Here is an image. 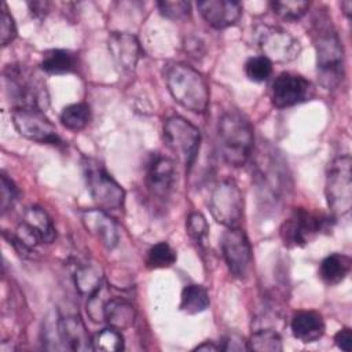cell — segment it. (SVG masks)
<instances>
[{"label": "cell", "mask_w": 352, "mask_h": 352, "mask_svg": "<svg viewBox=\"0 0 352 352\" xmlns=\"http://www.w3.org/2000/svg\"><path fill=\"white\" fill-rule=\"evenodd\" d=\"M81 223L88 234L96 238L104 248L114 249L120 241L116 221L102 209H88L80 214Z\"/></svg>", "instance_id": "e0dca14e"}, {"label": "cell", "mask_w": 352, "mask_h": 352, "mask_svg": "<svg viewBox=\"0 0 352 352\" xmlns=\"http://www.w3.org/2000/svg\"><path fill=\"white\" fill-rule=\"evenodd\" d=\"M197 7L206 23L214 29L230 28L242 15L241 3L232 0H205L198 1Z\"/></svg>", "instance_id": "ac0fdd59"}, {"label": "cell", "mask_w": 352, "mask_h": 352, "mask_svg": "<svg viewBox=\"0 0 352 352\" xmlns=\"http://www.w3.org/2000/svg\"><path fill=\"white\" fill-rule=\"evenodd\" d=\"M91 120V109L87 103H73L60 113V122L70 131L84 129Z\"/></svg>", "instance_id": "4316f807"}, {"label": "cell", "mask_w": 352, "mask_h": 352, "mask_svg": "<svg viewBox=\"0 0 352 352\" xmlns=\"http://www.w3.org/2000/svg\"><path fill=\"white\" fill-rule=\"evenodd\" d=\"M250 351L257 352H280L282 351V338L278 331L274 329H258L256 330L250 341H248Z\"/></svg>", "instance_id": "83f0119b"}, {"label": "cell", "mask_w": 352, "mask_h": 352, "mask_svg": "<svg viewBox=\"0 0 352 352\" xmlns=\"http://www.w3.org/2000/svg\"><path fill=\"white\" fill-rule=\"evenodd\" d=\"M270 7L275 15H278L280 19L287 22H294L301 19L308 8L309 3L302 0H276L271 1Z\"/></svg>", "instance_id": "f1b7e54d"}, {"label": "cell", "mask_w": 352, "mask_h": 352, "mask_svg": "<svg viewBox=\"0 0 352 352\" xmlns=\"http://www.w3.org/2000/svg\"><path fill=\"white\" fill-rule=\"evenodd\" d=\"M40 66L48 74H66L76 70L77 59L67 50H48L43 54Z\"/></svg>", "instance_id": "d4e9b609"}, {"label": "cell", "mask_w": 352, "mask_h": 352, "mask_svg": "<svg viewBox=\"0 0 352 352\" xmlns=\"http://www.w3.org/2000/svg\"><path fill=\"white\" fill-rule=\"evenodd\" d=\"M164 140L187 169H191L199 151L201 133L184 117H169L164 124Z\"/></svg>", "instance_id": "9c48e42d"}, {"label": "cell", "mask_w": 352, "mask_h": 352, "mask_svg": "<svg viewBox=\"0 0 352 352\" xmlns=\"http://www.w3.org/2000/svg\"><path fill=\"white\" fill-rule=\"evenodd\" d=\"M12 124L21 136L36 143L54 146L62 143L54 124L40 109H14Z\"/></svg>", "instance_id": "4fadbf2b"}, {"label": "cell", "mask_w": 352, "mask_h": 352, "mask_svg": "<svg viewBox=\"0 0 352 352\" xmlns=\"http://www.w3.org/2000/svg\"><path fill=\"white\" fill-rule=\"evenodd\" d=\"M351 271V258L341 253H331L324 257L319 265L320 279L329 285H338Z\"/></svg>", "instance_id": "7402d4cb"}, {"label": "cell", "mask_w": 352, "mask_h": 352, "mask_svg": "<svg viewBox=\"0 0 352 352\" xmlns=\"http://www.w3.org/2000/svg\"><path fill=\"white\" fill-rule=\"evenodd\" d=\"M28 7L36 18H43L50 8V3L48 1H30V3H28Z\"/></svg>", "instance_id": "ab89813d"}, {"label": "cell", "mask_w": 352, "mask_h": 352, "mask_svg": "<svg viewBox=\"0 0 352 352\" xmlns=\"http://www.w3.org/2000/svg\"><path fill=\"white\" fill-rule=\"evenodd\" d=\"M110 298H111L110 290L104 283L94 294L88 297L87 312L94 322L104 320V307Z\"/></svg>", "instance_id": "d6a6232c"}, {"label": "cell", "mask_w": 352, "mask_h": 352, "mask_svg": "<svg viewBox=\"0 0 352 352\" xmlns=\"http://www.w3.org/2000/svg\"><path fill=\"white\" fill-rule=\"evenodd\" d=\"M176 180L175 162L164 155H154L148 162L146 172V186L151 197L157 199H166L173 190Z\"/></svg>", "instance_id": "2e32d148"}, {"label": "cell", "mask_w": 352, "mask_h": 352, "mask_svg": "<svg viewBox=\"0 0 352 352\" xmlns=\"http://www.w3.org/2000/svg\"><path fill=\"white\" fill-rule=\"evenodd\" d=\"M334 341H336V345L345 351V352H349L352 349V333H351V329L345 327V329H341L336 336H334Z\"/></svg>", "instance_id": "f35d334b"}, {"label": "cell", "mask_w": 352, "mask_h": 352, "mask_svg": "<svg viewBox=\"0 0 352 352\" xmlns=\"http://www.w3.org/2000/svg\"><path fill=\"white\" fill-rule=\"evenodd\" d=\"M245 73L249 80L254 82H264L272 73V63L263 55L252 56L245 63Z\"/></svg>", "instance_id": "836d02e7"}, {"label": "cell", "mask_w": 352, "mask_h": 352, "mask_svg": "<svg viewBox=\"0 0 352 352\" xmlns=\"http://www.w3.org/2000/svg\"><path fill=\"white\" fill-rule=\"evenodd\" d=\"M176 261V252L166 242H158L150 248L146 257V265L150 270L168 268Z\"/></svg>", "instance_id": "f546056e"}, {"label": "cell", "mask_w": 352, "mask_h": 352, "mask_svg": "<svg viewBox=\"0 0 352 352\" xmlns=\"http://www.w3.org/2000/svg\"><path fill=\"white\" fill-rule=\"evenodd\" d=\"M209 209L213 219L224 227H239L243 216V197L239 187L231 180L217 184L212 191Z\"/></svg>", "instance_id": "7c38bea8"}, {"label": "cell", "mask_w": 352, "mask_h": 352, "mask_svg": "<svg viewBox=\"0 0 352 352\" xmlns=\"http://www.w3.org/2000/svg\"><path fill=\"white\" fill-rule=\"evenodd\" d=\"M74 283L80 294L89 297L103 285V271L95 261L80 264L74 274Z\"/></svg>", "instance_id": "cb8c5ba5"}, {"label": "cell", "mask_w": 352, "mask_h": 352, "mask_svg": "<svg viewBox=\"0 0 352 352\" xmlns=\"http://www.w3.org/2000/svg\"><path fill=\"white\" fill-rule=\"evenodd\" d=\"M312 95L311 82L296 73H280L271 88V99L275 107L285 109L305 102Z\"/></svg>", "instance_id": "9a60e30c"}, {"label": "cell", "mask_w": 352, "mask_h": 352, "mask_svg": "<svg viewBox=\"0 0 352 352\" xmlns=\"http://www.w3.org/2000/svg\"><path fill=\"white\" fill-rule=\"evenodd\" d=\"M16 37V25L12 15L8 12L6 3L1 4L0 11V43L3 47L12 43Z\"/></svg>", "instance_id": "8d00e7d4"}, {"label": "cell", "mask_w": 352, "mask_h": 352, "mask_svg": "<svg viewBox=\"0 0 352 352\" xmlns=\"http://www.w3.org/2000/svg\"><path fill=\"white\" fill-rule=\"evenodd\" d=\"M256 43L263 56L271 63L292 62L301 51L300 41L278 26H258L256 29Z\"/></svg>", "instance_id": "8fae6325"}, {"label": "cell", "mask_w": 352, "mask_h": 352, "mask_svg": "<svg viewBox=\"0 0 352 352\" xmlns=\"http://www.w3.org/2000/svg\"><path fill=\"white\" fill-rule=\"evenodd\" d=\"M221 252L230 272L236 278H245L252 264V246L241 227L227 228L221 236Z\"/></svg>", "instance_id": "5bb4252c"}, {"label": "cell", "mask_w": 352, "mask_h": 352, "mask_svg": "<svg viewBox=\"0 0 352 352\" xmlns=\"http://www.w3.org/2000/svg\"><path fill=\"white\" fill-rule=\"evenodd\" d=\"M4 88L14 109H44L48 106V92L44 81L29 67L14 63L4 72Z\"/></svg>", "instance_id": "277c9868"}, {"label": "cell", "mask_w": 352, "mask_h": 352, "mask_svg": "<svg viewBox=\"0 0 352 352\" xmlns=\"http://www.w3.org/2000/svg\"><path fill=\"white\" fill-rule=\"evenodd\" d=\"M217 142L221 157L231 166H243L253 151V126L238 110H228L219 118Z\"/></svg>", "instance_id": "7a4b0ae2"}, {"label": "cell", "mask_w": 352, "mask_h": 352, "mask_svg": "<svg viewBox=\"0 0 352 352\" xmlns=\"http://www.w3.org/2000/svg\"><path fill=\"white\" fill-rule=\"evenodd\" d=\"M292 333L301 342H315L324 333V322L322 315L315 311L296 312L292 319Z\"/></svg>", "instance_id": "44dd1931"}, {"label": "cell", "mask_w": 352, "mask_h": 352, "mask_svg": "<svg viewBox=\"0 0 352 352\" xmlns=\"http://www.w3.org/2000/svg\"><path fill=\"white\" fill-rule=\"evenodd\" d=\"M84 176L88 191L102 210H120L124 206L125 191L113 176L95 160H85Z\"/></svg>", "instance_id": "ba28073f"}, {"label": "cell", "mask_w": 352, "mask_h": 352, "mask_svg": "<svg viewBox=\"0 0 352 352\" xmlns=\"http://www.w3.org/2000/svg\"><path fill=\"white\" fill-rule=\"evenodd\" d=\"M210 304L208 290L202 285L191 283L184 286L182 290L180 296V311L188 314V315H195L199 312H204Z\"/></svg>", "instance_id": "484cf974"}, {"label": "cell", "mask_w": 352, "mask_h": 352, "mask_svg": "<svg viewBox=\"0 0 352 352\" xmlns=\"http://www.w3.org/2000/svg\"><path fill=\"white\" fill-rule=\"evenodd\" d=\"M220 346V351H224V352H242V351H249V344L248 341L243 340V337L235 334V333H231V334H227L221 344H219Z\"/></svg>", "instance_id": "74e56055"}, {"label": "cell", "mask_w": 352, "mask_h": 352, "mask_svg": "<svg viewBox=\"0 0 352 352\" xmlns=\"http://www.w3.org/2000/svg\"><path fill=\"white\" fill-rule=\"evenodd\" d=\"M124 349V337L118 329L106 327L98 331L92 338V351L117 352Z\"/></svg>", "instance_id": "4dcf8cb0"}, {"label": "cell", "mask_w": 352, "mask_h": 352, "mask_svg": "<svg viewBox=\"0 0 352 352\" xmlns=\"http://www.w3.org/2000/svg\"><path fill=\"white\" fill-rule=\"evenodd\" d=\"M55 238L56 230L48 213L40 206H30L10 241L19 254L29 256L37 245L51 243Z\"/></svg>", "instance_id": "8992f818"}, {"label": "cell", "mask_w": 352, "mask_h": 352, "mask_svg": "<svg viewBox=\"0 0 352 352\" xmlns=\"http://www.w3.org/2000/svg\"><path fill=\"white\" fill-rule=\"evenodd\" d=\"M341 7L345 10L344 12L349 16V14H351V10H352V1H344L342 4H341Z\"/></svg>", "instance_id": "b9f144b4"}, {"label": "cell", "mask_w": 352, "mask_h": 352, "mask_svg": "<svg viewBox=\"0 0 352 352\" xmlns=\"http://www.w3.org/2000/svg\"><path fill=\"white\" fill-rule=\"evenodd\" d=\"M186 228H187L188 236L199 249L206 248L208 236H209V226L204 214L198 212L190 213L187 217Z\"/></svg>", "instance_id": "1f68e13d"}, {"label": "cell", "mask_w": 352, "mask_h": 352, "mask_svg": "<svg viewBox=\"0 0 352 352\" xmlns=\"http://www.w3.org/2000/svg\"><path fill=\"white\" fill-rule=\"evenodd\" d=\"M330 217L296 208L280 226V238L287 248H301L330 227Z\"/></svg>", "instance_id": "30bf717a"}, {"label": "cell", "mask_w": 352, "mask_h": 352, "mask_svg": "<svg viewBox=\"0 0 352 352\" xmlns=\"http://www.w3.org/2000/svg\"><path fill=\"white\" fill-rule=\"evenodd\" d=\"M254 183L261 195L278 202L289 188L286 164L271 147L261 146L254 160Z\"/></svg>", "instance_id": "5b68a950"}, {"label": "cell", "mask_w": 352, "mask_h": 352, "mask_svg": "<svg viewBox=\"0 0 352 352\" xmlns=\"http://www.w3.org/2000/svg\"><path fill=\"white\" fill-rule=\"evenodd\" d=\"M136 312L133 305L124 300L111 297L104 307V320L114 329L124 330L132 326Z\"/></svg>", "instance_id": "603a6c76"}, {"label": "cell", "mask_w": 352, "mask_h": 352, "mask_svg": "<svg viewBox=\"0 0 352 352\" xmlns=\"http://www.w3.org/2000/svg\"><path fill=\"white\" fill-rule=\"evenodd\" d=\"M195 351H212V352H216V351H220V346L216 345V344H213L212 341H205L204 344L198 345V346L195 348Z\"/></svg>", "instance_id": "60d3db41"}, {"label": "cell", "mask_w": 352, "mask_h": 352, "mask_svg": "<svg viewBox=\"0 0 352 352\" xmlns=\"http://www.w3.org/2000/svg\"><path fill=\"white\" fill-rule=\"evenodd\" d=\"M311 30L320 82L327 89L334 88L344 77L342 43L330 16L324 11H318L312 19Z\"/></svg>", "instance_id": "6da1fadb"}, {"label": "cell", "mask_w": 352, "mask_h": 352, "mask_svg": "<svg viewBox=\"0 0 352 352\" xmlns=\"http://www.w3.org/2000/svg\"><path fill=\"white\" fill-rule=\"evenodd\" d=\"M324 195L334 217L349 213L352 208V160L348 154L336 157L329 164Z\"/></svg>", "instance_id": "52a82bcc"}, {"label": "cell", "mask_w": 352, "mask_h": 352, "mask_svg": "<svg viewBox=\"0 0 352 352\" xmlns=\"http://www.w3.org/2000/svg\"><path fill=\"white\" fill-rule=\"evenodd\" d=\"M165 80L172 98L192 113H205L209 106V85L205 77L186 63L166 67Z\"/></svg>", "instance_id": "3957f363"}, {"label": "cell", "mask_w": 352, "mask_h": 352, "mask_svg": "<svg viewBox=\"0 0 352 352\" xmlns=\"http://www.w3.org/2000/svg\"><path fill=\"white\" fill-rule=\"evenodd\" d=\"M18 197H19V190L15 186V183L6 173H1V176H0V209H1L3 214L14 206V204L18 201Z\"/></svg>", "instance_id": "e575fe53"}, {"label": "cell", "mask_w": 352, "mask_h": 352, "mask_svg": "<svg viewBox=\"0 0 352 352\" xmlns=\"http://www.w3.org/2000/svg\"><path fill=\"white\" fill-rule=\"evenodd\" d=\"M107 47L114 62L124 70H133L140 59L142 48L138 38L125 32H113L109 34Z\"/></svg>", "instance_id": "d6986e66"}, {"label": "cell", "mask_w": 352, "mask_h": 352, "mask_svg": "<svg viewBox=\"0 0 352 352\" xmlns=\"http://www.w3.org/2000/svg\"><path fill=\"white\" fill-rule=\"evenodd\" d=\"M56 331L65 348L70 351H92V338L78 315L60 316L56 323Z\"/></svg>", "instance_id": "ffe728a7"}, {"label": "cell", "mask_w": 352, "mask_h": 352, "mask_svg": "<svg viewBox=\"0 0 352 352\" xmlns=\"http://www.w3.org/2000/svg\"><path fill=\"white\" fill-rule=\"evenodd\" d=\"M157 7L161 12L168 19L172 21H180L184 19L186 16L190 15L191 6L188 1L183 0H173V1H158Z\"/></svg>", "instance_id": "d590c367"}]
</instances>
